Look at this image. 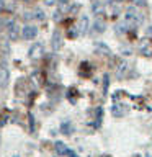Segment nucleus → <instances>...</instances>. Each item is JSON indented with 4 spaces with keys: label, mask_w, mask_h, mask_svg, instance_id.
Instances as JSON below:
<instances>
[{
    "label": "nucleus",
    "mask_w": 152,
    "mask_h": 157,
    "mask_svg": "<svg viewBox=\"0 0 152 157\" xmlns=\"http://www.w3.org/2000/svg\"><path fill=\"white\" fill-rule=\"evenodd\" d=\"M43 54H44V48H43L41 43H34L33 46L29 48V51H28V56L31 59H39Z\"/></svg>",
    "instance_id": "nucleus-1"
},
{
    "label": "nucleus",
    "mask_w": 152,
    "mask_h": 157,
    "mask_svg": "<svg viewBox=\"0 0 152 157\" xmlns=\"http://www.w3.org/2000/svg\"><path fill=\"white\" fill-rule=\"evenodd\" d=\"M21 36L26 39V41H29V39H34V38L38 36V28H36V26H33V25H26V26L23 28Z\"/></svg>",
    "instance_id": "nucleus-2"
},
{
    "label": "nucleus",
    "mask_w": 152,
    "mask_h": 157,
    "mask_svg": "<svg viewBox=\"0 0 152 157\" xmlns=\"http://www.w3.org/2000/svg\"><path fill=\"white\" fill-rule=\"evenodd\" d=\"M8 78H10V72H8V67L7 64H0V87H7L8 85Z\"/></svg>",
    "instance_id": "nucleus-3"
},
{
    "label": "nucleus",
    "mask_w": 152,
    "mask_h": 157,
    "mask_svg": "<svg viewBox=\"0 0 152 157\" xmlns=\"http://www.w3.org/2000/svg\"><path fill=\"white\" fill-rule=\"evenodd\" d=\"M8 36L12 41H18V38H20V26L15 21L8 23Z\"/></svg>",
    "instance_id": "nucleus-4"
},
{
    "label": "nucleus",
    "mask_w": 152,
    "mask_h": 157,
    "mask_svg": "<svg viewBox=\"0 0 152 157\" xmlns=\"http://www.w3.org/2000/svg\"><path fill=\"white\" fill-rule=\"evenodd\" d=\"M136 17H137V12L134 7H129L126 10V15H124V20L127 25H131V26H136Z\"/></svg>",
    "instance_id": "nucleus-5"
},
{
    "label": "nucleus",
    "mask_w": 152,
    "mask_h": 157,
    "mask_svg": "<svg viewBox=\"0 0 152 157\" xmlns=\"http://www.w3.org/2000/svg\"><path fill=\"white\" fill-rule=\"evenodd\" d=\"M51 46H52V51H57V49L62 48V36H61V33H59V31H54Z\"/></svg>",
    "instance_id": "nucleus-6"
},
{
    "label": "nucleus",
    "mask_w": 152,
    "mask_h": 157,
    "mask_svg": "<svg viewBox=\"0 0 152 157\" xmlns=\"http://www.w3.org/2000/svg\"><path fill=\"white\" fill-rule=\"evenodd\" d=\"M88 17H82L80 18V23H78V26H77V29H78V34H87V31H88Z\"/></svg>",
    "instance_id": "nucleus-7"
},
{
    "label": "nucleus",
    "mask_w": 152,
    "mask_h": 157,
    "mask_svg": "<svg viewBox=\"0 0 152 157\" xmlns=\"http://www.w3.org/2000/svg\"><path fill=\"white\" fill-rule=\"evenodd\" d=\"M61 132H62V134H66V136H70L72 132H74L72 123L70 121H64L62 124H61Z\"/></svg>",
    "instance_id": "nucleus-8"
},
{
    "label": "nucleus",
    "mask_w": 152,
    "mask_h": 157,
    "mask_svg": "<svg viewBox=\"0 0 152 157\" xmlns=\"http://www.w3.org/2000/svg\"><path fill=\"white\" fill-rule=\"evenodd\" d=\"M95 49H97V52H100V54H105V56H108V54H111V51H110V48L106 46L105 43H95Z\"/></svg>",
    "instance_id": "nucleus-9"
},
{
    "label": "nucleus",
    "mask_w": 152,
    "mask_h": 157,
    "mask_svg": "<svg viewBox=\"0 0 152 157\" xmlns=\"http://www.w3.org/2000/svg\"><path fill=\"white\" fill-rule=\"evenodd\" d=\"M126 71H127V62L126 61H121L120 64H118V69H116V77L121 78L126 74Z\"/></svg>",
    "instance_id": "nucleus-10"
},
{
    "label": "nucleus",
    "mask_w": 152,
    "mask_h": 157,
    "mask_svg": "<svg viewBox=\"0 0 152 157\" xmlns=\"http://www.w3.org/2000/svg\"><path fill=\"white\" fill-rule=\"evenodd\" d=\"M93 31L95 33H103L105 31V21H103L101 18H97L95 21H93Z\"/></svg>",
    "instance_id": "nucleus-11"
},
{
    "label": "nucleus",
    "mask_w": 152,
    "mask_h": 157,
    "mask_svg": "<svg viewBox=\"0 0 152 157\" xmlns=\"http://www.w3.org/2000/svg\"><path fill=\"white\" fill-rule=\"evenodd\" d=\"M69 7H70V2H69V0H59L57 2V10L61 13H67Z\"/></svg>",
    "instance_id": "nucleus-12"
},
{
    "label": "nucleus",
    "mask_w": 152,
    "mask_h": 157,
    "mask_svg": "<svg viewBox=\"0 0 152 157\" xmlns=\"http://www.w3.org/2000/svg\"><path fill=\"white\" fill-rule=\"evenodd\" d=\"M103 10H105V7H103V2H98V0H95V2L92 3V12L95 15H101Z\"/></svg>",
    "instance_id": "nucleus-13"
},
{
    "label": "nucleus",
    "mask_w": 152,
    "mask_h": 157,
    "mask_svg": "<svg viewBox=\"0 0 152 157\" xmlns=\"http://www.w3.org/2000/svg\"><path fill=\"white\" fill-rule=\"evenodd\" d=\"M67 151H69V149H67V146L64 144L62 141H57V142H56V152H57L59 155H66V154H67Z\"/></svg>",
    "instance_id": "nucleus-14"
},
{
    "label": "nucleus",
    "mask_w": 152,
    "mask_h": 157,
    "mask_svg": "<svg viewBox=\"0 0 152 157\" xmlns=\"http://www.w3.org/2000/svg\"><path fill=\"white\" fill-rule=\"evenodd\" d=\"M111 113H113V116H116V118H120V116L124 115V110H123L121 103H116V105L111 108Z\"/></svg>",
    "instance_id": "nucleus-15"
},
{
    "label": "nucleus",
    "mask_w": 152,
    "mask_h": 157,
    "mask_svg": "<svg viewBox=\"0 0 152 157\" xmlns=\"http://www.w3.org/2000/svg\"><path fill=\"white\" fill-rule=\"evenodd\" d=\"M141 54H144L146 57H150L152 56V44H149V43H144L141 46Z\"/></svg>",
    "instance_id": "nucleus-16"
},
{
    "label": "nucleus",
    "mask_w": 152,
    "mask_h": 157,
    "mask_svg": "<svg viewBox=\"0 0 152 157\" xmlns=\"http://www.w3.org/2000/svg\"><path fill=\"white\" fill-rule=\"evenodd\" d=\"M34 18L39 20V21H44V20H46V13L43 12V8H36V10H34Z\"/></svg>",
    "instance_id": "nucleus-17"
},
{
    "label": "nucleus",
    "mask_w": 152,
    "mask_h": 157,
    "mask_svg": "<svg viewBox=\"0 0 152 157\" xmlns=\"http://www.w3.org/2000/svg\"><path fill=\"white\" fill-rule=\"evenodd\" d=\"M78 10H80V5H78V3H74L72 7H69V12H67V13H70V15H74V13H77Z\"/></svg>",
    "instance_id": "nucleus-18"
},
{
    "label": "nucleus",
    "mask_w": 152,
    "mask_h": 157,
    "mask_svg": "<svg viewBox=\"0 0 152 157\" xmlns=\"http://www.w3.org/2000/svg\"><path fill=\"white\" fill-rule=\"evenodd\" d=\"M115 31L118 33V34H123V33H126L127 29H126V25H118V26L115 28Z\"/></svg>",
    "instance_id": "nucleus-19"
},
{
    "label": "nucleus",
    "mask_w": 152,
    "mask_h": 157,
    "mask_svg": "<svg viewBox=\"0 0 152 157\" xmlns=\"http://www.w3.org/2000/svg\"><path fill=\"white\" fill-rule=\"evenodd\" d=\"M69 36H70V38L78 36V29H77V26H74L72 29H69Z\"/></svg>",
    "instance_id": "nucleus-20"
},
{
    "label": "nucleus",
    "mask_w": 152,
    "mask_h": 157,
    "mask_svg": "<svg viewBox=\"0 0 152 157\" xmlns=\"http://www.w3.org/2000/svg\"><path fill=\"white\" fill-rule=\"evenodd\" d=\"M28 120H29V129H31V132H34V116L29 115Z\"/></svg>",
    "instance_id": "nucleus-21"
},
{
    "label": "nucleus",
    "mask_w": 152,
    "mask_h": 157,
    "mask_svg": "<svg viewBox=\"0 0 152 157\" xmlns=\"http://www.w3.org/2000/svg\"><path fill=\"white\" fill-rule=\"evenodd\" d=\"M52 18H54V21H61V20H62V13L57 10V12L54 13V17H52Z\"/></svg>",
    "instance_id": "nucleus-22"
},
{
    "label": "nucleus",
    "mask_w": 152,
    "mask_h": 157,
    "mask_svg": "<svg viewBox=\"0 0 152 157\" xmlns=\"http://www.w3.org/2000/svg\"><path fill=\"white\" fill-rule=\"evenodd\" d=\"M132 2H134L137 7H144V5L147 3V0H132Z\"/></svg>",
    "instance_id": "nucleus-23"
},
{
    "label": "nucleus",
    "mask_w": 152,
    "mask_h": 157,
    "mask_svg": "<svg viewBox=\"0 0 152 157\" xmlns=\"http://www.w3.org/2000/svg\"><path fill=\"white\" fill-rule=\"evenodd\" d=\"M66 155H69V157H78V155L75 154V152H74V151H70V149L67 151V154H66Z\"/></svg>",
    "instance_id": "nucleus-24"
},
{
    "label": "nucleus",
    "mask_w": 152,
    "mask_h": 157,
    "mask_svg": "<svg viewBox=\"0 0 152 157\" xmlns=\"http://www.w3.org/2000/svg\"><path fill=\"white\" fill-rule=\"evenodd\" d=\"M29 18L33 20V18H34V15H33V13H25V20H29Z\"/></svg>",
    "instance_id": "nucleus-25"
},
{
    "label": "nucleus",
    "mask_w": 152,
    "mask_h": 157,
    "mask_svg": "<svg viewBox=\"0 0 152 157\" xmlns=\"http://www.w3.org/2000/svg\"><path fill=\"white\" fill-rule=\"evenodd\" d=\"M44 3H46V5H54V3H56V0H44Z\"/></svg>",
    "instance_id": "nucleus-26"
},
{
    "label": "nucleus",
    "mask_w": 152,
    "mask_h": 157,
    "mask_svg": "<svg viewBox=\"0 0 152 157\" xmlns=\"http://www.w3.org/2000/svg\"><path fill=\"white\" fill-rule=\"evenodd\" d=\"M3 8H5V2H3V0H0V12H2Z\"/></svg>",
    "instance_id": "nucleus-27"
},
{
    "label": "nucleus",
    "mask_w": 152,
    "mask_h": 157,
    "mask_svg": "<svg viewBox=\"0 0 152 157\" xmlns=\"http://www.w3.org/2000/svg\"><path fill=\"white\" fill-rule=\"evenodd\" d=\"M147 34H149V36H152V26L147 28Z\"/></svg>",
    "instance_id": "nucleus-28"
},
{
    "label": "nucleus",
    "mask_w": 152,
    "mask_h": 157,
    "mask_svg": "<svg viewBox=\"0 0 152 157\" xmlns=\"http://www.w3.org/2000/svg\"><path fill=\"white\" fill-rule=\"evenodd\" d=\"M110 2H116V3H120V2H123V0H110Z\"/></svg>",
    "instance_id": "nucleus-29"
},
{
    "label": "nucleus",
    "mask_w": 152,
    "mask_h": 157,
    "mask_svg": "<svg viewBox=\"0 0 152 157\" xmlns=\"http://www.w3.org/2000/svg\"><path fill=\"white\" fill-rule=\"evenodd\" d=\"M25 2H31V0H25Z\"/></svg>",
    "instance_id": "nucleus-30"
},
{
    "label": "nucleus",
    "mask_w": 152,
    "mask_h": 157,
    "mask_svg": "<svg viewBox=\"0 0 152 157\" xmlns=\"http://www.w3.org/2000/svg\"><path fill=\"white\" fill-rule=\"evenodd\" d=\"M127 2H132V0H127Z\"/></svg>",
    "instance_id": "nucleus-31"
},
{
    "label": "nucleus",
    "mask_w": 152,
    "mask_h": 157,
    "mask_svg": "<svg viewBox=\"0 0 152 157\" xmlns=\"http://www.w3.org/2000/svg\"><path fill=\"white\" fill-rule=\"evenodd\" d=\"M13 157H18V155H13Z\"/></svg>",
    "instance_id": "nucleus-32"
}]
</instances>
